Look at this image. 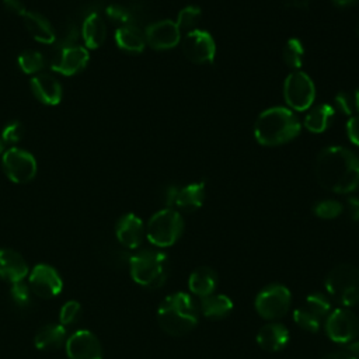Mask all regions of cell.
Instances as JSON below:
<instances>
[{"mask_svg":"<svg viewBox=\"0 0 359 359\" xmlns=\"http://www.w3.org/2000/svg\"><path fill=\"white\" fill-rule=\"evenodd\" d=\"M289 341V330L280 323H269L257 334L258 345L269 352H278L285 348Z\"/></svg>","mask_w":359,"mask_h":359,"instance_id":"obj_20","label":"cell"},{"mask_svg":"<svg viewBox=\"0 0 359 359\" xmlns=\"http://www.w3.org/2000/svg\"><path fill=\"white\" fill-rule=\"evenodd\" d=\"M66 339V330L62 324H46L41 327L34 338V344L39 351L52 352L59 349Z\"/></svg>","mask_w":359,"mask_h":359,"instance_id":"obj_23","label":"cell"},{"mask_svg":"<svg viewBox=\"0 0 359 359\" xmlns=\"http://www.w3.org/2000/svg\"><path fill=\"white\" fill-rule=\"evenodd\" d=\"M28 280L34 294L41 299H52L63 289V282L59 272L48 264L35 265L29 272Z\"/></svg>","mask_w":359,"mask_h":359,"instance_id":"obj_13","label":"cell"},{"mask_svg":"<svg viewBox=\"0 0 359 359\" xmlns=\"http://www.w3.org/2000/svg\"><path fill=\"white\" fill-rule=\"evenodd\" d=\"M321 359H356L353 355H351L348 351L346 352H342V351H338V352H332V353H328L325 355L324 358Z\"/></svg>","mask_w":359,"mask_h":359,"instance_id":"obj_43","label":"cell"},{"mask_svg":"<svg viewBox=\"0 0 359 359\" xmlns=\"http://www.w3.org/2000/svg\"><path fill=\"white\" fill-rule=\"evenodd\" d=\"M22 20L28 32L35 41L46 45H50L56 41V35L50 22L42 14L36 11H25Z\"/></svg>","mask_w":359,"mask_h":359,"instance_id":"obj_22","label":"cell"},{"mask_svg":"<svg viewBox=\"0 0 359 359\" xmlns=\"http://www.w3.org/2000/svg\"><path fill=\"white\" fill-rule=\"evenodd\" d=\"M353 95H355V107H356V111L359 112V87L356 88V91L353 93Z\"/></svg>","mask_w":359,"mask_h":359,"instance_id":"obj_46","label":"cell"},{"mask_svg":"<svg viewBox=\"0 0 359 359\" xmlns=\"http://www.w3.org/2000/svg\"><path fill=\"white\" fill-rule=\"evenodd\" d=\"M331 311V303L323 293H311L304 303L294 310L293 320L309 332H317Z\"/></svg>","mask_w":359,"mask_h":359,"instance_id":"obj_9","label":"cell"},{"mask_svg":"<svg viewBox=\"0 0 359 359\" xmlns=\"http://www.w3.org/2000/svg\"><path fill=\"white\" fill-rule=\"evenodd\" d=\"M283 97L289 107L296 111L309 109L316 98V87L313 80L304 72H292L283 84Z\"/></svg>","mask_w":359,"mask_h":359,"instance_id":"obj_8","label":"cell"},{"mask_svg":"<svg viewBox=\"0 0 359 359\" xmlns=\"http://www.w3.org/2000/svg\"><path fill=\"white\" fill-rule=\"evenodd\" d=\"M300 132L294 114L283 107H273L261 112L254 125V135L264 146H278L292 140Z\"/></svg>","mask_w":359,"mask_h":359,"instance_id":"obj_3","label":"cell"},{"mask_svg":"<svg viewBox=\"0 0 359 359\" xmlns=\"http://www.w3.org/2000/svg\"><path fill=\"white\" fill-rule=\"evenodd\" d=\"M325 332L337 344H349L359 335V318L346 307L335 309L325 318Z\"/></svg>","mask_w":359,"mask_h":359,"instance_id":"obj_10","label":"cell"},{"mask_svg":"<svg viewBox=\"0 0 359 359\" xmlns=\"http://www.w3.org/2000/svg\"><path fill=\"white\" fill-rule=\"evenodd\" d=\"M10 294L11 299L15 304L18 306H27L31 300V290L29 286L25 285L22 280L21 282H15L11 283V289H10Z\"/></svg>","mask_w":359,"mask_h":359,"instance_id":"obj_35","label":"cell"},{"mask_svg":"<svg viewBox=\"0 0 359 359\" xmlns=\"http://www.w3.org/2000/svg\"><path fill=\"white\" fill-rule=\"evenodd\" d=\"M144 231L146 230H144L142 219L139 216H136L135 213L123 215L118 220L116 227H115V234H116L118 241L129 250L137 248L142 244Z\"/></svg>","mask_w":359,"mask_h":359,"instance_id":"obj_17","label":"cell"},{"mask_svg":"<svg viewBox=\"0 0 359 359\" xmlns=\"http://www.w3.org/2000/svg\"><path fill=\"white\" fill-rule=\"evenodd\" d=\"M201 17H202V11H201L199 7H196V6L184 7L178 13V17H177V21H175L181 35L196 29L199 21H201Z\"/></svg>","mask_w":359,"mask_h":359,"instance_id":"obj_29","label":"cell"},{"mask_svg":"<svg viewBox=\"0 0 359 359\" xmlns=\"http://www.w3.org/2000/svg\"><path fill=\"white\" fill-rule=\"evenodd\" d=\"M182 50L185 57L192 63H212L216 55V43L208 31L196 28L185 34Z\"/></svg>","mask_w":359,"mask_h":359,"instance_id":"obj_12","label":"cell"},{"mask_svg":"<svg viewBox=\"0 0 359 359\" xmlns=\"http://www.w3.org/2000/svg\"><path fill=\"white\" fill-rule=\"evenodd\" d=\"M205 201V185L202 182L189 184L178 189L175 206L184 212H194L202 206Z\"/></svg>","mask_w":359,"mask_h":359,"instance_id":"obj_27","label":"cell"},{"mask_svg":"<svg viewBox=\"0 0 359 359\" xmlns=\"http://www.w3.org/2000/svg\"><path fill=\"white\" fill-rule=\"evenodd\" d=\"M358 1H359V0H332V3H334L337 7H342V8H345V7H352V6H355Z\"/></svg>","mask_w":359,"mask_h":359,"instance_id":"obj_45","label":"cell"},{"mask_svg":"<svg viewBox=\"0 0 359 359\" xmlns=\"http://www.w3.org/2000/svg\"><path fill=\"white\" fill-rule=\"evenodd\" d=\"M217 282H219V278L216 271L210 266L203 265L192 271L188 279V287L194 294L202 299L212 294L216 290Z\"/></svg>","mask_w":359,"mask_h":359,"instance_id":"obj_21","label":"cell"},{"mask_svg":"<svg viewBox=\"0 0 359 359\" xmlns=\"http://www.w3.org/2000/svg\"><path fill=\"white\" fill-rule=\"evenodd\" d=\"M69 359H102V346L94 332L79 330L66 341Z\"/></svg>","mask_w":359,"mask_h":359,"instance_id":"obj_14","label":"cell"},{"mask_svg":"<svg viewBox=\"0 0 359 359\" xmlns=\"http://www.w3.org/2000/svg\"><path fill=\"white\" fill-rule=\"evenodd\" d=\"M316 177L328 191L352 192L359 185V158L345 147H327L317 156Z\"/></svg>","mask_w":359,"mask_h":359,"instance_id":"obj_1","label":"cell"},{"mask_svg":"<svg viewBox=\"0 0 359 359\" xmlns=\"http://www.w3.org/2000/svg\"><path fill=\"white\" fill-rule=\"evenodd\" d=\"M328 294L344 307L359 303V268L351 264L334 266L325 276Z\"/></svg>","mask_w":359,"mask_h":359,"instance_id":"obj_5","label":"cell"},{"mask_svg":"<svg viewBox=\"0 0 359 359\" xmlns=\"http://www.w3.org/2000/svg\"><path fill=\"white\" fill-rule=\"evenodd\" d=\"M3 4H4V7L10 11V13H13V14H17V15H20V17H22L24 14H25V6H24V3L21 1V0H3Z\"/></svg>","mask_w":359,"mask_h":359,"instance_id":"obj_39","label":"cell"},{"mask_svg":"<svg viewBox=\"0 0 359 359\" xmlns=\"http://www.w3.org/2000/svg\"><path fill=\"white\" fill-rule=\"evenodd\" d=\"M144 36L149 46L157 50H165L174 48L180 42L181 32L174 21L161 20L150 24L144 31Z\"/></svg>","mask_w":359,"mask_h":359,"instance_id":"obj_15","label":"cell"},{"mask_svg":"<svg viewBox=\"0 0 359 359\" xmlns=\"http://www.w3.org/2000/svg\"><path fill=\"white\" fill-rule=\"evenodd\" d=\"M182 230L184 220L181 215L171 208H165L150 217L146 226V236L153 245L164 248L175 244Z\"/></svg>","mask_w":359,"mask_h":359,"instance_id":"obj_6","label":"cell"},{"mask_svg":"<svg viewBox=\"0 0 359 359\" xmlns=\"http://www.w3.org/2000/svg\"><path fill=\"white\" fill-rule=\"evenodd\" d=\"M115 42L125 52L140 53L146 46V36L136 25H123L115 31Z\"/></svg>","mask_w":359,"mask_h":359,"instance_id":"obj_25","label":"cell"},{"mask_svg":"<svg viewBox=\"0 0 359 359\" xmlns=\"http://www.w3.org/2000/svg\"><path fill=\"white\" fill-rule=\"evenodd\" d=\"M1 153H4V142H3V139L0 137V154Z\"/></svg>","mask_w":359,"mask_h":359,"instance_id":"obj_47","label":"cell"},{"mask_svg":"<svg viewBox=\"0 0 359 359\" xmlns=\"http://www.w3.org/2000/svg\"><path fill=\"white\" fill-rule=\"evenodd\" d=\"M334 102H335V107L344 112V114H352L353 109H356L355 107V95L348 93V91H341L335 95L334 98Z\"/></svg>","mask_w":359,"mask_h":359,"instance_id":"obj_37","label":"cell"},{"mask_svg":"<svg viewBox=\"0 0 359 359\" xmlns=\"http://www.w3.org/2000/svg\"><path fill=\"white\" fill-rule=\"evenodd\" d=\"M348 208H349L351 217L353 220H359V198H349Z\"/></svg>","mask_w":359,"mask_h":359,"instance_id":"obj_41","label":"cell"},{"mask_svg":"<svg viewBox=\"0 0 359 359\" xmlns=\"http://www.w3.org/2000/svg\"><path fill=\"white\" fill-rule=\"evenodd\" d=\"M303 56H304V46L302 41L299 38H290L285 43L283 52H282L285 65L290 69H299L302 66Z\"/></svg>","mask_w":359,"mask_h":359,"instance_id":"obj_30","label":"cell"},{"mask_svg":"<svg viewBox=\"0 0 359 359\" xmlns=\"http://www.w3.org/2000/svg\"><path fill=\"white\" fill-rule=\"evenodd\" d=\"M292 303L290 290L280 283H272L264 287L255 297L257 313L266 320H278L283 317Z\"/></svg>","mask_w":359,"mask_h":359,"instance_id":"obj_7","label":"cell"},{"mask_svg":"<svg viewBox=\"0 0 359 359\" xmlns=\"http://www.w3.org/2000/svg\"><path fill=\"white\" fill-rule=\"evenodd\" d=\"M90 59V53L86 46L67 45L62 49L59 57L52 63V70L63 76H73L81 72Z\"/></svg>","mask_w":359,"mask_h":359,"instance_id":"obj_16","label":"cell"},{"mask_svg":"<svg viewBox=\"0 0 359 359\" xmlns=\"http://www.w3.org/2000/svg\"><path fill=\"white\" fill-rule=\"evenodd\" d=\"M1 165L6 175L17 184L29 182L36 174L35 157L20 147H11L3 153Z\"/></svg>","mask_w":359,"mask_h":359,"instance_id":"obj_11","label":"cell"},{"mask_svg":"<svg viewBox=\"0 0 359 359\" xmlns=\"http://www.w3.org/2000/svg\"><path fill=\"white\" fill-rule=\"evenodd\" d=\"M168 258L158 250H142L129 257L132 279L147 289L161 287L168 276Z\"/></svg>","mask_w":359,"mask_h":359,"instance_id":"obj_4","label":"cell"},{"mask_svg":"<svg viewBox=\"0 0 359 359\" xmlns=\"http://www.w3.org/2000/svg\"><path fill=\"white\" fill-rule=\"evenodd\" d=\"M24 135V126L18 121H13L4 126L1 132V139L4 143H17Z\"/></svg>","mask_w":359,"mask_h":359,"instance_id":"obj_36","label":"cell"},{"mask_svg":"<svg viewBox=\"0 0 359 359\" xmlns=\"http://www.w3.org/2000/svg\"><path fill=\"white\" fill-rule=\"evenodd\" d=\"M81 35L87 49H97L107 36V27L98 13H91L86 17L81 27Z\"/></svg>","mask_w":359,"mask_h":359,"instance_id":"obj_24","label":"cell"},{"mask_svg":"<svg viewBox=\"0 0 359 359\" xmlns=\"http://www.w3.org/2000/svg\"><path fill=\"white\" fill-rule=\"evenodd\" d=\"M107 15L109 17L111 21L119 24L121 27L123 25H135V17L129 8L121 4H109L105 10Z\"/></svg>","mask_w":359,"mask_h":359,"instance_id":"obj_32","label":"cell"},{"mask_svg":"<svg viewBox=\"0 0 359 359\" xmlns=\"http://www.w3.org/2000/svg\"><path fill=\"white\" fill-rule=\"evenodd\" d=\"M28 264L22 255L10 248H0V278L10 282H21L28 275Z\"/></svg>","mask_w":359,"mask_h":359,"instance_id":"obj_18","label":"cell"},{"mask_svg":"<svg viewBox=\"0 0 359 359\" xmlns=\"http://www.w3.org/2000/svg\"><path fill=\"white\" fill-rule=\"evenodd\" d=\"M285 6L290 8H306L310 6V0H285Z\"/></svg>","mask_w":359,"mask_h":359,"instance_id":"obj_42","label":"cell"},{"mask_svg":"<svg viewBox=\"0 0 359 359\" xmlns=\"http://www.w3.org/2000/svg\"><path fill=\"white\" fill-rule=\"evenodd\" d=\"M202 314L212 320H220L230 314L233 310V302L229 296L222 293H212L201 299Z\"/></svg>","mask_w":359,"mask_h":359,"instance_id":"obj_26","label":"cell"},{"mask_svg":"<svg viewBox=\"0 0 359 359\" xmlns=\"http://www.w3.org/2000/svg\"><path fill=\"white\" fill-rule=\"evenodd\" d=\"M80 311H81V307H80V303L76 302V300H69L66 302L62 309H60V313H59V320H60V324L62 325H69L72 323H74L79 316H80Z\"/></svg>","mask_w":359,"mask_h":359,"instance_id":"obj_34","label":"cell"},{"mask_svg":"<svg viewBox=\"0 0 359 359\" xmlns=\"http://www.w3.org/2000/svg\"><path fill=\"white\" fill-rule=\"evenodd\" d=\"M314 215L321 219H335L342 212V205L335 199H325L321 202H317L313 208Z\"/></svg>","mask_w":359,"mask_h":359,"instance_id":"obj_33","label":"cell"},{"mask_svg":"<svg viewBox=\"0 0 359 359\" xmlns=\"http://www.w3.org/2000/svg\"><path fill=\"white\" fill-rule=\"evenodd\" d=\"M334 114H335V109L332 105L318 104L307 112L304 118V126L314 133L324 132L330 126Z\"/></svg>","mask_w":359,"mask_h":359,"instance_id":"obj_28","label":"cell"},{"mask_svg":"<svg viewBox=\"0 0 359 359\" xmlns=\"http://www.w3.org/2000/svg\"><path fill=\"white\" fill-rule=\"evenodd\" d=\"M346 351H348L351 355H353L356 359H359V339H353L352 342H349Z\"/></svg>","mask_w":359,"mask_h":359,"instance_id":"obj_44","label":"cell"},{"mask_svg":"<svg viewBox=\"0 0 359 359\" xmlns=\"http://www.w3.org/2000/svg\"><path fill=\"white\" fill-rule=\"evenodd\" d=\"M32 94L38 101L46 105H57L62 100V86L50 74H36L29 81Z\"/></svg>","mask_w":359,"mask_h":359,"instance_id":"obj_19","label":"cell"},{"mask_svg":"<svg viewBox=\"0 0 359 359\" xmlns=\"http://www.w3.org/2000/svg\"><path fill=\"white\" fill-rule=\"evenodd\" d=\"M177 194H178V188L171 185V187H167L165 191H164V202L168 208L174 206L175 205V198H177Z\"/></svg>","mask_w":359,"mask_h":359,"instance_id":"obj_40","label":"cell"},{"mask_svg":"<svg viewBox=\"0 0 359 359\" xmlns=\"http://www.w3.org/2000/svg\"><path fill=\"white\" fill-rule=\"evenodd\" d=\"M346 133L349 140L359 146V115H353L346 122Z\"/></svg>","mask_w":359,"mask_h":359,"instance_id":"obj_38","label":"cell"},{"mask_svg":"<svg viewBox=\"0 0 359 359\" xmlns=\"http://www.w3.org/2000/svg\"><path fill=\"white\" fill-rule=\"evenodd\" d=\"M18 66L24 73L34 74V73H38L43 69L45 60H43V56H42L41 52L28 49V50H24V52L20 53Z\"/></svg>","mask_w":359,"mask_h":359,"instance_id":"obj_31","label":"cell"},{"mask_svg":"<svg viewBox=\"0 0 359 359\" xmlns=\"http://www.w3.org/2000/svg\"><path fill=\"white\" fill-rule=\"evenodd\" d=\"M356 34L359 35V22H358V25H356Z\"/></svg>","mask_w":359,"mask_h":359,"instance_id":"obj_48","label":"cell"},{"mask_svg":"<svg viewBox=\"0 0 359 359\" xmlns=\"http://www.w3.org/2000/svg\"><path fill=\"white\" fill-rule=\"evenodd\" d=\"M157 321L168 335L181 337L191 332L198 324V309L194 299L184 292L167 296L157 309Z\"/></svg>","mask_w":359,"mask_h":359,"instance_id":"obj_2","label":"cell"}]
</instances>
